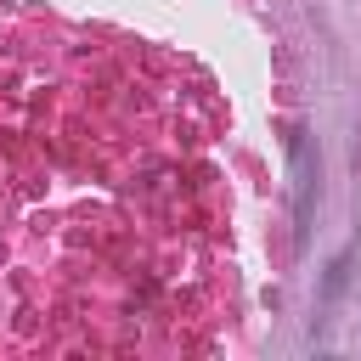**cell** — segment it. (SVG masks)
<instances>
[{"mask_svg":"<svg viewBox=\"0 0 361 361\" xmlns=\"http://www.w3.org/2000/svg\"><path fill=\"white\" fill-rule=\"evenodd\" d=\"M344 282H350V254H338V259L327 265V276H322V299L333 305V299L344 293Z\"/></svg>","mask_w":361,"mask_h":361,"instance_id":"obj_1","label":"cell"}]
</instances>
